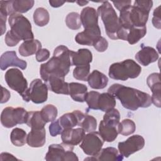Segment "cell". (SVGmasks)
Segmentation results:
<instances>
[{
    "label": "cell",
    "instance_id": "1",
    "mask_svg": "<svg viewBox=\"0 0 161 161\" xmlns=\"http://www.w3.org/2000/svg\"><path fill=\"white\" fill-rule=\"evenodd\" d=\"M108 92L119 99L125 108L131 111H136L139 108H148L152 104L149 94L120 84L111 86Z\"/></svg>",
    "mask_w": 161,
    "mask_h": 161
},
{
    "label": "cell",
    "instance_id": "2",
    "mask_svg": "<svg viewBox=\"0 0 161 161\" xmlns=\"http://www.w3.org/2000/svg\"><path fill=\"white\" fill-rule=\"evenodd\" d=\"M152 6V1H135L133 5L125 7L119 13L121 26L126 30L131 27L146 26Z\"/></svg>",
    "mask_w": 161,
    "mask_h": 161
},
{
    "label": "cell",
    "instance_id": "3",
    "mask_svg": "<svg viewBox=\"0 0 161 161\" xmlns=\"http://www.w3.org/2000/svg\"><path fill=\"white\" fill-rule=\"evenodd\" d=\"M70 55V50L67 47L59 45L56 47L53 57L47 62L40 65V74L42 79L45 80L50 75L65 77L72 66Z\"/></svg>",
    "mask_w": 161,
    "mask_h": 161
},
{
    "label": "cell",
    "instance_id": "4",
    "mask_svg": "<svg viewBox=\"0 0 161 161\" xmlns=\"http://www.w3.org/2000/svg\"><path fill=\"white\" fill-rule=\"evenodd\" d=\"M98 15H100L104 25L106 33L112 40H118V33L121 26L119 17L109 1H104L97 8Z\"/></svg>",
    "mask_w": 161,
    "mask_h": 161
},
{
    "label": "cell",
    "instance_id": "5",
    "mask_svg": "<svg viewBox=\"0 0 161 161\" xmlns=\"http://www.w3.org/2000/svg\"><path fill=\"white\" fill-rule=\"evenodd\" d=\"M142 72L141 67L131 59L111 64L109 68V76L114 80H126L137 77Z\"/></svg>",
    "mask_w": 161,
    "mask_h": 161
},
{
    "label": "cell",
    "instance_id": "6",
    "mask_svg": "<svg viewBox=\"0 0 161 161\" xmlns=\"http://www.w3.org/2000/svg\"><path fill=\"white\" fill-rule=\"evenodd\" d=\"M8 23L11 31L20 40H33L34 38L31 30V25L23 15L13 13L9 16Z\"/></svg>",
    "mask_w": 161,
    "mask_h": 161
},
{
    "label": "cell",
    "instance_id": "7",
    "mask_svg": "<svg viewBox=\"0 0 161 161\" xmlns=\"http://www.w3.org/2000/svg\"><path fill=\"white\" fill-rule=\"evenodd\" d=\"M8 86L16 91L26 102H29L27 96L28 82L22 72L16 68H12L6 71L4 75Z\"/></svg>",
    "mask_w": 161,
    "mask_h": 161
},
{
    "label": "cell",
    "instance_id": "8",
    "mask_svg": "<svg viewBox=\"0 0 161 161\" xmlns=\"http://www.w3.org/2000/svg\"><path fill=\"white\" fill-rule=\"evenodd\" d=\"M27 113L26 109L21 107L5 108L1 113V123L7 128H12L18 124L25 123Z\"/></svg>",
    "mask_w": 161,
    "mask_h": 161
},
{
    "label": "cell",
    "instance_id": "9",
    "mask_svg": "<svg viewBox=\"0 0 161 161\" xmlns=\"http://www.w3.org/2000/svg\"><path fill=\"white\" fill-rule=\"evenodd\" d=\"M104 142L99 132L95 131L89 132L84 136L80 148L86 155L96 156L101 150Z\"/></svg>",
    "mask_w": 161,
    "mask_h": 161
},
{
    "label": "cell",
    "instance_id": "10",
    "mask_svg": "<svg viewBox=\"0 0 161 161\" xmlns=\"http://www.w3.org/2000/svg\"><path fill=\"white\" fill-rule=\"evenodd\" d=\"M48 87L40 79H34L28 89V99L35 104L45 102L48 98Z\"/></svg>",
    "mask_w": 161,
    "mask_h": 161
},
{
    "label": "cell",
    "instance_id": "11",
    "mask_svg": "<svg viewBox=\"0 0 161 161\" xmlns=\"http://www.w3.org/2000/svg\"><path fill=\"white\" fill-rule=\"evenodd\" d=\"M145 145V139L141 135H135L130 136L126 140L119 142L118 148L119 153L126 158L131 154L142 150Z\"/></svg>",
    "mask_w": 161,
    "mask_h": 161
},
{
    "label": "cell",
    "instance_id": "12",
    "mask_svg": "<svg viewBox=\"0 0 161 161\" xmlns=\"http://www.w3.org/2000/svg\"><path fill=\"white\" fill-rule=\"evenodd\" d=\"M74 146L64 143L60 144H52L48 147V150L45 155L47 161H64L66 152L73 150Z\"/></svg>",
    "mask_w": 161,
    "mask_h": 161
},
{
    "label": "cell",
    "instance_id": "13",
    "mask_svg": "<svg viewBox=\"0 0 161 161\" xmlns=\"http://www.w3.org/2000/svg\"><path fill=\"white\" fill-rule=\"evenodd\" d=\"M147 83L152 92V103L158 108L161 107V83L159 73H152L147 79Z\"/></svg>",
    "mask_w": 161,
    "mask_h": 161
},
{
    "label": "cell",
    "instance_id": "14",
    "mask_svg": "<svg viewBox=\"0 0 161 161\" xmlns=\"http://www.w3.org/2000/svg\"><path fill=\"white\" fill-rule=\"evenodd\" d=\"M14 66L25 70L26 68V61L19 58L14 51H7L3 53L0 58V68L2 70H6L9 67Z\"/></svg>",
    "mask_w": 161,
    "mask_h": 161
},
{
    "label": "cell",
    "instance_id": "15",
    "mask_svg": "<svg viewBox=\"0 0 161 161\" xmlns=\"http://www.w3.org/2000/svg\"><path fill=\"white\" fill-rule=\"evenodd\" d=\"M97 11L92 7L84 8L80 13L81 23L84 29H95L99 28L98 25Z\"/></svg>",
    "mask_w": 161,
    "mask_h": 161
},
{
    "label": "cell",
    "instance_id": "16",
    "mask_svg": "<svg viewBox=\"0 0 161 161\" xmlns=\"http://www.w3.org/2000/svg\"><path fill=\"white\" fill-rule=\"evenodd\" d=\"M85 136L84 130L80 128H67L63 130L61 133V139L63 143L76 145L80 143Z\"/></svg>",
    "mask_w": 161,
    "mask_h": 161
},
{
    "label": "cell",
    "instance_id": "17",
    "mask_svg": "<svg viewBox=\"0 0 161 161\" xmlns=\"http://www.w3.org/2000/svg\"><path fill=\"white\" fill-rule=\"evenodd\" d=\"M48 89L56 94H62L68 95L69 83L66 82L64 77H61L55 75L48 76L45 80Z\"/></svg>",
    "mask_w": 161,
    "mask_h": 161
},
{
    "label": "cell",
    "instance_id": "18",
    "mask_svg": "<svg viewBox=\"0 0 161 161\" xmlns=\"http://www.w3.org/2000/svg\"><path fill=\"white\" fill-rule=\"evenodd\" d=\"M100 28L95 29H84L83 31L79 32L75 37V42L83 45L92 46L95 42L101 36Z\"/></svg>",
    "mask_w": 161,
    "mask_h": 161
},
{
    "label": "cell",
    "instance_id": "19",
    "mask_svg": "<svg viewBox=\"0 0 161 161\" xmlns=\"http://www.w3.org/2000/svg\"><path fill=\"white\" fill-rule=\"evenodd\" d=\"M159 55L153 48L143 46L135 55L136 60L143 66H147L150 64L155 62L158 58Z\"/></svg>",
    "mask_w": 161,
    "mask_h": 161
},
{
    "label": "cell",
    "instance_id": "20",
    "mask_svg": "<svg viewBox=\"0 0 161 161\" xmlns=\"http://www.w3.org/2000/svg\"><path fill=\"white\" fill-rule=\"evenodd\" d=\"M33 0L6 1L9 16L13 13H25L31 9L34 5Z\"/></svg>",
    "mask_w": 161,
    "mask_h": 161
},
{
    "label": "cell",
    "instance_id": "21",
    "mask_svg": "<svg viewBox=\"0 0 161 161\" xmlns=\"http://www.w3.org/2000/svg\"><path fill=\"white\" fill-rule=\"evenodd\" d=\"M70 57L72 66L88 65L92 60V54L87 48H80L77 52L70 50Z\"/></svg>",
    "mask_w": 161,
    "mask_h": 161
},
{
    "label": "cell",
    "instance_id": "22",
    "mask_svg": "<svg viewBox=\"0 0 161 161\" xmlns=\"http://www.w3.org/2000/svg\"><path fill=\"white\" fill-rule=\"evenodd\" d=\"M46 142V131L45 128L31 129L27 135L26 143L31 147L38 148L44 145Z\"/></svg>",
    "mask_w": 161,
    "mask_h": 161
},
{
    "label": "cell",
    "instance_id": "23",
    "mask_svg": "<svg viewBox=\"0 0 161 161\" xmlns=\"http://www.w3.org/2000/svg\"><path fill=\"white\" fill-rule=\"evenodd\" d=\"M87 82L89 86L94 89H102L106 87L108 78L97 70H94L89 75Z\"/></svg>",
    "mask_w": 161,
    "mask_h": 161
},
{
    "label": "cell",
    "instance_id": "24",
    "mask_svg": "<svg viewBox=\"0 0 161 161\" xmlns=\"http://www.w3.org/2000/svg\"><path fill=\"white\" fill-rule=\"evenodd\" d=\"M69 95L73 100L77 102H84L85 96L87 92V87L86 85L78 82L69 83Z\"/></svg>",
    "mask_w": 161,
    "mask_h": 161
},
{
    "label": "cell",
    "instance_id": "25",
    "mask_svg": "<svg viewBox=\"0 0 161 161\" xmlns=\"http://www.w3.org/2000/svg\"><path fill=\"white\" fill-rule=\"evenodd\" d=\"M42 48V43L38 40H29L24 41L19 47L18 50L20 55L28 57L32 55Z\"/></svg>",
    "mask_w": 161,
    "mask_h": 161
},
{
    "label": "cell",
    "instance_id": "26",
    "mask_svg": "<svg viewBox=\"0 0 161 161\" xmlns=\"http://www.w3.org/2000/svg\"><path fill=\"white\" fill-rule=\"evenodd\" d=\"M94 160H113L120 161L123 157L119 153L118 150L114 147H107L103 148L97 155L93 156Z\"/></svg>",
    "mask_w": 161,
    "mask_h": 161
},
{
    "label": "cell",
    "instance_id": "27",
    "mask_svg": "<svg viewBox=\"0 0 161 161\" xmlns=\"http://www.w3.org/2000/svg\"><path fill=\"white\" fill-rule=\"evenodd\" d=\"M99 133L104 141L107 142H113L119 134L118 131V127L107 125L103 120L99 123Z\"/></svg>",
    "mask_w": 161,
    "mask_h": 161
},
{
    "label": "cell",
    "instance_id": "28",
    "mask_svg": "<svg viewBox=\"0 0 161 161\" xmlns=\"http://www.w3.org/2000/svg\"><path fill=\"white\" fill-rule=\"evenodd\" d=\"M25 123L31 129H40L45 128L46 122L43 119L40 111H30L27 113Z\"/></svg>",
    "mask_w": 161,
    "mask_h": 161
},
{
    "label": "cell",
    "instance_id": "29",
    "mask_svg": "<svg viewBox=\"0 0 161 161\" xmlns=\"http://www.w3.org/2000/svg\"><path fill=\"white\" fill-rule=\"evenodd\" d=\"M98 109L106 112L112 109L116 106L115 97L109 92L100 94L98 99Z\"/></svg>",
    "mask_w": 161,
    "mask_h": 161
},
{
    "label": "cell",
    "instance_id": "30",
    "mask_svg": "<svg viewBox=\"0 0 161 161\" xmlns=\"http://www.w3.org/2000/svg\"><path fill=\"white\" fill-rule=\"evenodd\" d=\"M147 33V27H131L128 30L126 41L130 44L133 45L139 42L140 39L145 36Z\"/></svg>",
    "mask_w": 161,
    "mask_h": 161
},
{
    "label": "cell",
    "instance_id": "31",
    "mask_svg": "<svg viewBox=\"0 0 161 161\" xmlns=\"http://www.w3.org/2000/svg\"><path fill=\"white\" fill-rule=\"evenodd\" d=\"M58 119L63 130L67 128H73L75 126H78V119L74 111L65 113Z\"/></svg>",
    "mask_w": 161,
    "mask_h": 161
},
{
    "label": "cell",
    "instance_id": "32",
    "mask_svg": "<svg viewBox=\"0 0 161 161\" xmlns=\"http://www.w3.org/2000/svg\"><path fill=\"white\" fill-rule=\"evenodd\" d=\"M27 135L26 131L19 128H14L10 135L11 143L16 147H21L26 143Z\"/></svg>",
    "mask_w": 161,
    "mask_h": 161
},
{
    "label": "cell",
    "instance_id": "33",
    "mask_svg": "<svg viewBox=\"0 0 161 161\" xmlns=\"http://www.w3.org/2000/svg\"><path fill=\"white\" fill-rule=\"evenodd\" d=\"M50 20V15L48 11L43 8H38L33 13L34 23L38 26L47 25Z\"/></svg>",
    "mask_w": 161,
    "mask_h": 161
},
{
    "label": "cell",
    "instance_id": "34",
    "mask_svg": "<svg viewBox=\"0 0 161 161\" xmlns=\"http://www.w3.org/2000/svg\"><path fill=\"white\" fill-rule=\"evenodd\" d=\"M119 112L118 109L113 108L105 112L103 121L107 125L118 127V125L119 123Z\"/></svg>",
    "mask_w": 161,
    "mask_h": 161
},
{
    "label": "cell",
    "instance_id": "35",
    "mask_svg": "<svg viewBox=\"0 0 161 161\" xmlns=\"http://www.w3.org/2000/svg\"><path fill=\"white\" fill-rule=\"evenodd\" d=\"M136 126L134 121L130 119H125L118 125V133L123 136H128L135 132Z\"/></svg>",
    "mask_w": 161,
    "mask_h": 161
},
{
    "label": "cell",
    "instance_id": "36",
    "mask_svg": "<svg viewBox=\"0 0 161 161\" xmlns=\"http://www.w3.org/2000/svg\"><path fill=\"white\" fill-rule=\"evenodd\" d=\"M41 115L46 123L55 120L58 114L57 108L53 104H47L40 111Z\"/></svg>",
    "mask_w": 161,
    "mask_h": 161
},
{
    "label": "cell",
    "instance_id": "37",
    "mask_svg": "<svg viewBox=\"0 0 161 161\" xmlns=\"http://www.w3.org/2000/svg\"><path fill=\"white\" fill-rule=\"evenodd\" d=\"M79 126H80L85 132H92L96 131L97 128V120L92 116L85 114Z\"/></svg>",
    "mask_w": 161,
    "mask_h": 161
},
{
    "label": "cell",
    "instance_id": "38",
    "mask_svg": "<svg viewBox=\"0 0 161 161\" xmlns=\"http://www.w3.org/2000/svg\"><path fill=\"white\" fill-rule=\"evenodd\" d=\"M90 74V65L76 66L73 70V76L75 79L87 81Z\"/></svg>",
    "mask_w": 161,
    "mask_h": 161
},
{
    "label": "cell",
    "instance_id": "39",
    "mask_svg": "<svg viewBox=\"0 0 161 161\" xmlns=\"http://www.w3.org/2000/svg\"><path fill=\"white\" fill-rule=\"evenodd\" d=\"M65 23L67 27L72 30H78L82 25L80 15L75 12L70 13L67 15Z\"/></svg>",
    "mask_w": 161,
    "mask_h": 161
},
{
    "label": "cell",
    "instance_id": "40",
    "mask_svg": "<svg viewBox=\"0 0 161 161\" xmlns=\"http://www.w3.org/2000/svg\"><path fill=\"white\" fill-rule=\"evenodd\" d=\"M100 93L97 91L87 92L85 96L84 101H86L89 109L98 110V99Z\"/></svg>",
    "mask_w": 161,
    "mask_h": 161
},
{
    "label": "cell",
    "instance_id": "41",
    "mask_svg": "<svg viewBox=\"0 0 161 161\" xmlns=\"http://www.w3.org/2000/svg\"><path fill=\"white\" fill-rule=\"evenodd\" d=\"M6 1H0V24H1V35H3L6 30V21L7 19V16H9L7 6H6Z\"/></svg>",
    "mask_w": 161,
    "mask_h": 161
},
{
    "label": "cell",
    "instance_id": "42",
    "mask_svg": "<svg viewBox=\"0 0 161 161\" xmlns=\"http://www.w3.org/2000/svg\"><path fill=\"white\" fill-rule=\"evenodd\" d=\"M92 46L97 52H103L107 50L108 47V42L104 37L101 36Z\"/></svg>",
    "mask_w": 161,
    "mask_h": 161
},
{
    "label": "cell",
    "instance_id": "43",
    "mask_svg": "<svg viewBox=\"0 0 161 161\" xmlns=\"http://www.w3.org/2000/svg\"><path fill=\"white\" fill-rule=\"evenodd\" d=\"M49 131L52 136H56L60 135L63 131V129L60 126L58 119L54 120L49 126Z\"/></svg>",
    "mask_w": 161,
    "mask_h": 161
},
{
    "label": "cell",
    "instance_id": "44",
    "mask_svg": "<svg viewBox=\"0 0 161 161\" xmlns=\"http://www.w3.org/2000/svg\"><path fill=\"white\" fill-rule=\"evenodd\" d=\"M4 40L6 44L8 47H14L21 41L10 30L6 33Z\"/></svg>",
    "mask_w": 161,
    "mask_h": 161
},
{
    "label": "cell",
    "instance_id": "45",
    "mask_svg": "<svg viewBox=\"0 0 161 161\" xmlns=\"http://www.w3.org/2000/svg\"><path fill=\"white\" fill-rule=\"evenodd\" d=\"M50 57V52L46 48H41L36 53V59L38 62L47 60Z\"/></svg>",
    "mask_w": 161,
    "mask_h": 161
},
{
    "label": "cell",
    "instance_id": "46",
    "mask_svg": "<svg viewBox=\"0 0 161 161\" xmlns=\"http://www.w3.org/2000/svg\"><path fill=\"white\" fill-rule=\"evenodd\" d=\"M160 6L155 8L153 11V18H152V23L154 27L157 29H160Z\"/></svg>",
    "mask_w": 161,
    "mask_h": 161
},
{
    "label": "cell",
    "instance_id": "47",
    "mask_svg": "<svg viewBox=\"0 0 161 161\" xmlns=\"http://www.w3.org/2000/svg\"><path fill=\"white\" fill-rule=\"evenodd\" d=\"M114 6L119 11L126 6H130L131 4V1H113Z\"/></svg>",
    "mask_w": 161,
    "mask_h": 161
},
{
    "label": "cell",
    "instance_id": "48",
    "mask_svg": "<svg viewBox=\"0 0 161 161\" xmlns=\"http://www.w3.org/2000/svg\"><path fill=\"white\" fill-rule=\"evenodd\" d=\"M78 161L79 158L76 154L72 152V150H68L66 152L65 158H64V161Z\"/></svg>",
    "mask_w": 161,
    "mask_h": 161
},
{
    "label": "cell",
    "instance_id": "49",
    "mask_svg": "<svg viewBox=\"0 0 161 161\" xmlns=\"http://www.w3.org/2000/svg\"><path fill=\"white\" fill-rule=\"evenodd\" d=\"M1 89H2L3 96H2V98L1 100V103H6L9 100V99L10 98L11 94H10L9 91L7 89L3 87V86H1Z\"/></svg>",
    "mask_w": 161,
    "mask_h": 161
},
{
    "label": "cell",
    "instance_id": "50",
    "mask_svg": "<svg viewBox=\"0 0 161 161\" xmlns=\"http://www.w3.org/2000/svg\"><path fill=\"white\" fill-rule=\"evenodd\" d=\"M1 160H18L16 157H14L12 154L9 153L3 152L1 153Z\"/></svg>",
    "mask_w": 161,
    "mask_h": 161
},
{
    "label": "cell",
    "instance_id": "51",
    "mask_svg": "<svg viewBox=\"0 0 161 161\" xmlns=\"http://www.w3.org/2000/svg\"><path fill=\"white\" fill-rule=\"evenodd\" d=\"M65 3V1H59V0H55V1L50 0V1H49V3H50V6L53 7V8H58L60 6H62Z\"/></svg>",
    "mask_w": 161,
    "mask_h": 161
},
{
    "label": "cell",
    "instance_id": "52",
    "mask_svg": "<svg viewBox=\"0 0 161 161\" xmlns=\"http://www.w3.org/2000/svg\"><path fill=\"white\" fill-rule=\"evenodd\" d=\"M76 3L80 6H84L86 4H87L89 1H77Z\"/></svg>",
    "mask_w": 161,
    "mask_h": 161
}]
</instances>
